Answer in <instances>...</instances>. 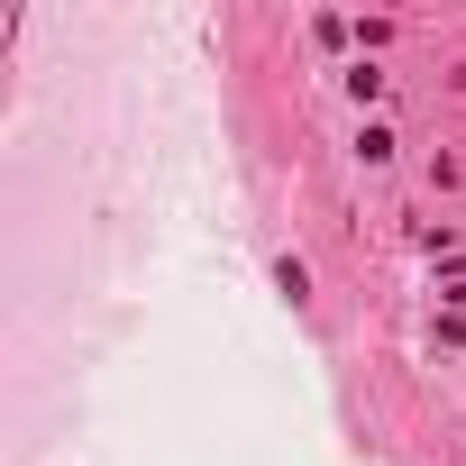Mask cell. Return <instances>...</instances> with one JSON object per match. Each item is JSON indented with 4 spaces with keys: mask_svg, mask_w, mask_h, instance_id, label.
Here are the masks:
<instances>
[{
    "mask_svg": "<svg viewBox=\"0 0 466 466\" xmlns=\"http://www.w3.org/2000/svg\"><path fill=\"white\" fill-rule=\"evenodd\" d=\"M275 293H284V302H311V266H302V257H275Z\"/></svg>",
    "mask_w": 466,
    "mask_h": 466,
    "instance_id": "cell-1",
    "label": "cell"
}]
</instances>
